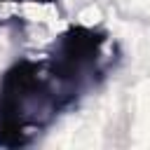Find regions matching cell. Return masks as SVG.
<instances>
[{
	"mask_svg": "<svg viewBox=\"0 0 150 150\" xmlns=\"http://www.w3.org/2000/svg\"><path fill=\"white\" fill-rule=\"evenodd\" d=\"M120 63L110 33L73 23L61 30L42 59L21 56L0 75V148L38 143L63 115L103 87Z\"/></svg>",
	"mask_w": 150,
	"mask_h": 150,
	"instance_id": "cell-1",
	"label": "cell"
},
{
	"mask_svg": "<svg viewBox=\"0 0 150 150\" xmlns=\"http://www.w3.org/2000/svg\"><path fill=\"white\" fill-rule=\"evenodd\" d=\"M0 2H40V5H56V7H61V0H0Z\"/></svg>",
	"mask_w": 150,
	"mask_h": 150,
	"instance_id": "cell-2",
	"label": "cell"
}]
</instances>
